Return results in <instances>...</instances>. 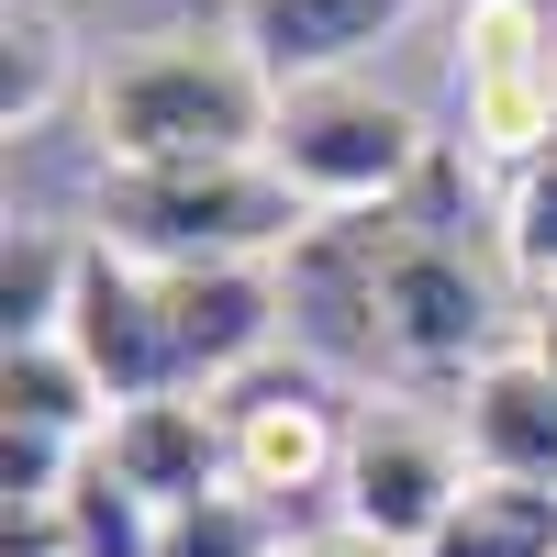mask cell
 I'll return each instance as SVG.
<instances>
[{
	"mask_svg": "<svg viewBox=\"0 0 557 557\" xmlns=\"http://www.w3.org/2000/svg\"><path fill=\"white\" fill-rule=\"evenodd\" d=\"M101 246L134 268H278L312 212L268 157H178V168H112L101 178Z\"/></svg>",
	"mask_w": 557,
	"mask_h": 557,
	"instance_id": "cell-2",
	"label": "cell"
},
{
	"mask_svg": "<svg viewBox=\"0 0 557 557\" xmlns=\"http://www.w3.org/2000/svg\"><path fill=\"white\" fill-rule=\"evenodd\" d=\"M67 346L101 368V391H112V401H157V391H178V368H168V301H157V268H134V257H123V246H101V235H89V257H78Z\"/></svg>",
	"mask_w": 557,
	"mask_h": 557,
	"instance_id": "cell-9",
	"label": "cell"
},
{
	"mask_svg": "<svg viewBox=\"0 0 557 557\" xmlns=\"http://www.w3.org/2000/svg\"><path fill=\"white\" fill-rule=\"evenodd\" d=\"M457 112H469V157L524 168L557 134V23L535 0H469L457 23Z\"/></svg>",
	"mask_w": 557,
	"mask_h": 557,
	"instance_id": "cell-6",
	"label": "cell"
},
{
	"mask_svg": "<svg viewBox=\"0 0 557 557\" xmlns=\"http://www.w3.org/2000/svg\"><path fill=\"white\" fill-rule=\"evenodd\" d=\"M157 557H290V535H278V502L257 491H201V502H178Z\"/></svg>",
	"mask_w": 557,
	"mask_h": 557,
	"instance_id": "cell-17",
	"label": "cell"
},
{
	"mask_svg": "<svg viewBox=\"0 0 557 557\" xmlns=\"http://www.w3.org/2000/svg\"><path fill=\"white\" fill-rule=\"evenodd\" d=\"M223 12H235V45L278 89H301V78H346L380 34L412 23V0H223Z\"/></svg>",
	"mask_w": 557,
	"mask_h": 557,
	"instance_id": "cell-12",
	"label": "cell"
},
{
	"mask_svg": "<svg viewBox=\"0 0 557 557\" xmlns=\"http://www.w3.org/2000/svg\"><path fill=\"white\" fill-rule=\"evenodd\" d=\"M112 391H101V368H89L67 335H34V346H12V368H0V424H23V435H57V446H101L112 435Z\"/></svg>",
	"mask_w": 557,
	"mask_h": 557,
	"instance_id": "cell-13",
	"label": "cell"
},
{
	"mask_svg": "<svg viewBox=\"0 0 557 557\" xmlns=\"http://www.w3.org/2000/svg\"><path fill=\"white\" fill-rule=\"evenodd\" d=\"M89 134L112 168H178V157H268L278 78L235 34H157L89 78Z\"/></svg>",
	"mask_w": 557,
	"mask_h": 557,
	"instance_id": "cell-1",
	"label": "cell"
},
{
	"mask_svg": "<svg viewBox=\"0 0 557 557\" xmlns=\"http://www.w3.org/2000/svg\"><path fill=\"white\" fill-rule=\"evenodd\" d=\"M457 435H469V469L480 480H524V491H557V368L502 346L491 368L457 380Z\"/></svg>",
	"mask_w": 557,
	"mask_h": 557,
	"instance_id": "cell-11",
	"label": "cell"
},
{
	"mask_svg": "<svg viewBox=\"0 0 557 557\" xmlns=\"http://www.w3.org/2000/svg\"><path fill=\"white\" fill-rule=\"evenodd\" d=\"M502 257H513L535 290H557V134L513 168V190H502Z\"/></svg>",
	"mask_w": 557,
	"mask_h": 557,
	"instance_id": "cell-18",
	"label": "cell"
},
{
	"mask_svg": "<svg viewBox=\"0 0 557 557\" xmlns=\"http://www.w3.org/2000/svg\"><path fill=\"white\" fill-rule=\"evenodd\" d=\"M57 524H67V557H157V535H168V513H157L146 491H123L101 457H78Z\"/></svg>",
	"mask_w": 557,
	"mask_h": 557,
	"instance_id": "cell-16",
	"label": "cell"
},
{
	"mask_svg": "<svg viewBox=\"0 0 557 557\" xmlns=\"http://www.w3.org/2000/svg\"><path fill=\"white\" fill-rule=\"evenodd\" d=\"M78 257H89V235H57V223H12V246H0V335H12V346L67 335Z\"/></svg>",
	"mask_w": 557,
	"mask_h": 557,
	"instance_id": "cell-14",
	"label": "cell"
},
{
	"mask_svg": "<svg viewBox=\"0 0 557 557\" xmlns=\"http://www.w3.org/2000/svg\"><path fill=\"white\" fill-rule=\"evenodd\" d=\"M290 557H391V546H368V535L335 524V535H290Z\"/></svg>",
	"mask_w": 557,
	"mask_h": 557,
	"instance_id": "cell-21",
	"label": "cell"
},
{
	"mask_svg": "<svg viewBox=\"0 0 557 557\" xmlns=\"http://www.w3.org/2000/svg\"><path fill=\"white\" fill-rule=\"evenodd\" d=\"M469 435L457 412H412V401H357L346 424V469H335V524L391 546V557H424L435 524L469 502Z\"/></svg>",
	"mask_w": 557,
	"mask_h": 557,
	"instance_id": "cell-5",
	"label": "cell"
},
{
	"mask_svg": "<svg viewBox=\"0 0 557 557\" xmlns=\"http://www.w3.org/2000/svg\"><path fill=\"white\" fill-rule=\"evenodd\" d=\"M268 168L301 190V212H391L412 178H424V112L391 101L380 78H301L278 89V134H268Z\"/></svg>",
	"mask_w": 557,
	"mask_h": 557,
	"instance_id": "cell-3",
	"label": "cell"
},
{
	"mask_svg": "<svg viewBox=\"0 0 557 557\" xmlns=\"http://www.w3.org/2000/svg\"><path fill=\"white\" fill-rule=\"evenodd\" d=\"M424 557H557V491L524 480H469V502L435 524Z\"/></svg>",
	"mask_w": 557,
	"mask_h": 557,
	"instance_id": "cell-15",
	"label": "cell"
},
{
	"mask_svg": "<svg viewBox=\"0 0 557 557\" xmlns=\"http://www.w3.org/2000/svg\"><path fill=\"white\" fill-rule=\"evenodd\" d=\"M368 323H380V368L401 380H469L491 368V278L480 257L446 235V223H401V201L380 212V290H368Z\"/></svg>",
	"mask_w": 557,
	"mask_h": 557,
	"instance_id": "cell-4",
	"label": "cell"
},
{
	"mask_svg": "<svg viewBox=\"0 0 557 557\" xmlns=\"http://www.w3.org/2000/svg\"><path fill=\"white\" fill-rule=\"evenodd\" d=\"M123 491H146L157 513H178V502L201 491H235V446H223V401L212 391H157V401H123L112 435L89 446Z\"/></svg>",
	"mask_w": 557,
	"mask_h": 557,
	"instance_id": "cell-10",
	"label": "cell"
},
{
	"mask_svg": "<svg viewBox=\"0 0 557 557\" xmlns=\"http://www.w3.org/2000/svg\"><path fill=\"white\" fill-rule=\"evenodd\" d=\"M157 301H168L178 391H235L246 368L278 357V323H290L278 268H157Z\"/></svg>",
	"mask_w": 557,
	"mask_h": 557,
	"instance_id": "cell-8",
	"label": "cell"
},
{
	"mask_svg": "<svg viewBox=\"0 0 557 557\" xmlns=\"http://www.w3.org/2000/svg\"><path fill=\"white\" fill-rule=\"evenodd\" d=\"M45 101H57V23H12V67H0V112H12V134L23 123H45Z\"/></svg>",
	"mask_w": 557,
	"mask_h": 557,
	"instance_id": "cell-19",
	"label": "cell"
},
{
	"mask_svg": "<svg viewBox=\"0 0 557 557\" xmlns=\"http://www.w3.org/2000/svg\"><path fill=\"white\" fill-rule=\"evenodd\" d=\"M223 401V446H235V491L257 502H290V491H335L346 469V424L357 412H335V380L323 368H246Z\"/></svg>",
	"mask_w": 557,
	"mask_h": 557,
	"instance_id": "cell-7",
	"label": "cell"
},
{
	"mask_svg": "<svg viewBox=\"0 0 557 557\" xmlns=\"http://www.w3.org/2000/svg\"><path fill=\"white\" fill-rule=\"evenodd\" d=\"M524 357L557 368V290H535V312H524Z\"/></svg>",
	"mask_w": 557,
	"mask_h": 557,
	"instance_id": "cell-20",
	"label": "cell"
}]
</instances>
